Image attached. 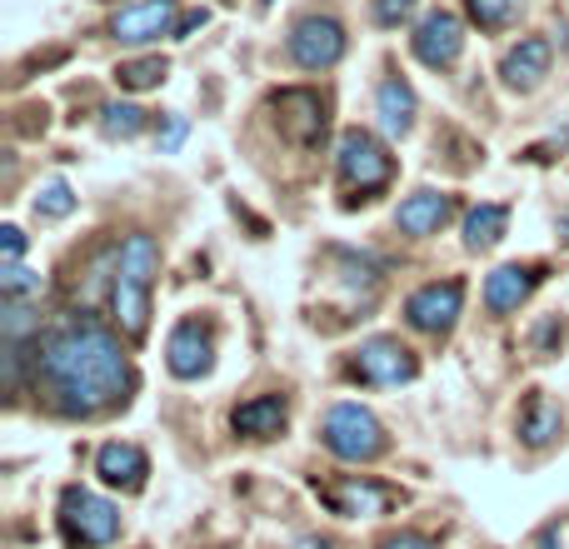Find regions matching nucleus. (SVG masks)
I'll return each instance as SVG.
<instances>
[{"instance_id": "f257e3e1", "label": "nucleus", "mask_w": 569, "mask_h": 549, "mask_svg": "<svg viewBox=\"0 0 569 549\" xmlns=\"http://www.w3.org/2000/svg\"><path fill=\"white\" fill-rule=\"evenodd\" d=\"M40 380H46L56 410L66 415H100L110 405H126L130 385H136V370H130L120 340L106 330V325L86 320H60L56 330L40 340Z\"/></svg>"}, {"instance_id": "f03ea898", "label": "nucleus", "mask_w": 569, "mask_h": 549, "mask_svg": "<svg viewBox=\"0 0 569 549\" xmlns=\"http://www.w3.org/2000/svg\"><path fill=\"white\" fill-rule=\"evenodd\" d=\"M156 240L130 236L116 256V274H110V310L126 335H146L150 325V280H156Z\"/></svg>"}, {"instance_id": "7ed1b4c3", "label": "nucleus", "mask_w": 569, "mask_h": 549, "mask_svg": "<svg viewBox=\"0 0 569 549\" xmlns=\"http://www.w3.org/2000/svg\"><path fill=\"white\" fill-rule=\"evenodd\" d=\"M385 425L375 420L365 405H335L325 415V450L340 455L350 465H365V460H380L385 455Z\"/></svg>"}, {"instance_id": "20e7f679", "label": "nucleus", "mask_w": 569, "mask_h": 549, "mask_svg": "<svg viewBox=\"0 0 569 549\" xmlns=\"http://www.w3.org/2000/svg\"><path fill=\"white\" fill-rule=\"evenodd\" d=\"M60 530H66V540L76 549H100L120 535V510L110 500H100V495L70 485L60 495Z\"/></svg>"}, {"instance_id": "39448f33", "label": "nucleus", "mask_w": 569, "mask_h": 549, "mask_svg": "<svg viewBox=\"0 0 569 549\" xmlns=\"http://www.w3.org/2000/svg\"><path fill=\"white\" fill-rule=\"evenodd\" d=\"M340 180L350 190H360V196H370V190H380L385 180H390L395 160L385 156V146L370 136V130H345L340 136Z\"/></svg>"}, {"instance_id": "423d86ee", "label": "nucleus", "mask_w": 569, "mask_h": 549, "mask_svg": "<svg viewBox=\"0 0 569 549\" xmlns=\"http://www.w3.org/2000/svg\"><path fill=\"white\" fill-rule=\"evenodd\" d=\"M345 56V26L330 16H305L290 30V60L305 70H330Z\"/></svg>"}, {"instance_id": "0eeeda50", "label": "nucleus", "mask_w": 569, "mask_h": 549, "mask_svg": "<svg viewBox=\"0 0 569 549\" xmlns=\"http://www.w3.org/2000/svg\"><path fill=\"white\" fill-rule=\"evenodd\" d=\"M460 310H465V285L460 280H445V285L435 280V285H425V290H415L410 305H405L410 325L425 330V335H445L455 320H460Z\"/></svg>"}, {"instance_id": "6e6552de", "label": "nucleus", "mask_w": 569, "mask_h": 549, "mask_svg": "<svg viewBox=\"0 0 569 549\" xmlns=\"http://www.w3.org/2000/svg\"><path fill=\"white\" fill-rule=\"evenodd\" d=\"M355 370L370 385H410L420 365H415V355L400 340H365L355 350Z\"/></svg>"}, {"instance_id": "1a4fd4ad", "label": "nucleus", "mask_w": 569, "mask_h": 549, "mask_svg": "<svg viewBox=\"0 0 569 549\" xmlns=\"http://www.w3.org/2000/svg\"><path fill=\"white\" fill-rule=\"evenodd\" d=\"M166 355H170V375L176 380H200L216 365V335H210V325L186 320V325H176Z\"/></svg>"}, {"instance_id": "9d476101", "label": "nucleus", "mask_w": 569, "mask_h": 549, "mask_svg": "<svg viewBox=\"0 0 569 549\" xmlns=\"http://www.w3.org/2000/svg\"><path fill=\"white\" fill-rule=\"evenodd\" d=\"M460 50H465V26L450 10H430V16L420 20V30H415V56L430 70H445L460 60Z\"/></svg>"}, {"instance_id": "9b49d317", "label": "nucleus", "mask_w": 569, "mask_h": 549, "mask_svg": "<svg viewBox=\"0 0 569 549\" xmlns=\"http://www.w3.org/2000/svg\"><path fill=\"white\" fill-rule=\"evenodd\" d=\"M110 30H116V40H126V46H140V40L180 30V10H176V0H140V6L116 10Z\"/></svg>"}, {"instance_id": "f8f14e48", "label": "nucleus", "mask_w": 569, "mask_h": 549, "mask_svg": "<svg viewBox=\"0 0 569 549\" xmlns=\"http://www.w3.org/2000/svg\"><path fill=\"white\" fill-rule=\"evenodd\" d=\"M276 110H280V130L295 140V146H310V140L325 130V100L315 96V90H280Z\"/></svg>"}, {"instance_id": "ddd939ff", "label": "nucleus", "mask_w": 569, "mask_h": 549, "mask_svg": "<svg viewBox=\"0 0 569 549\" xmlns=\"http://www.w3.org/2000/svg\"><path fill=\"white\" fill-rule=\"evenodd\" d=\"M96 470H100V480H106L110 490L136 495L140 485H146V475H150V460H146V450H140V445H120V440H110V445H100Z\"/></svg>"}, {"instance_id": "4468645a", "label": "nucleus", "mask_w": 569, "mask_h": 549, "mask_svg": "<svg viewBox=\"0 0 569 549\" xmlns=\"http://www.w3.org/2000/svg\"><path fill=\"white\" fill-rule=\"evenodd\" d=\"M550 40L545 36H530V40H520V46L505 56V66H500V76H505V86L510 90H535L545 76H550Z\"/></svg>"}, {"instance_id": "2eb2a0df", "label": "nucleus", "mask_w": 569, "mask_h": 549, "mask_svg": "<svg viewBox=\"0 0 569 549\" xmlns=\"http://www.w3.org/2000/svg\"><path fill=\"white\" fill-rule=\"evenodd\" d=\"M535 285H540V270L535 266H500L490 280H485V305H490L495 315H510L530 300Z\"/></svg>"}, {"instance_id": "dca6fc26", "label": "nucleus", "mask_w": 569, "mask_h": 549, "mask_svg": "<svg viewBox=\"0 0 569 549\" xmlns=\"http://www.w3.org/2000/svg\"><path fill=\"white\" fill-rule=\"evenodd\" d=\"M325 505H330L335 515H350V520H360V515H380L385 505H390V490H380V485L350 475V480H335L330 490H325Z\"/></svg>"}, {"instance_id": "f3484780", "label": "nucleus", "mask_w": 569, "mask_h": 549, "mask_svg": "<svg viewBox=\"0 0 569 549\" xmlns=\"http://www.w3.org/2000/svg\"><path fill=\"white\" fill-rule=\"evenodd\" d=\"M450 220V196H435V190H420V196H410L400 206V216H395V226L405 230V236H435V230Z\"/></svg>"}, {"instance_id": "a211bd4d", "label": "nucleus", "mask_w": 569, "mask_h": 549, "mask_svg": "<svg viewBox=\"0 0 569 549\" xmlns=\"http://www.w3.org/2000/svg\"><path fill=\"white\" fill-rule=\"evenodd\" d=\"M230 425H236L240 435H250V440H270V435L284 430V400L280 395H260V400L240 405V410L230 415Z\"/></svg>"}, {"instance_id": "6ab92c4d", "label": "nucleus", "mask_w": 569, "mask_h": 549, "mask_svg": "<svg viewBox=\"0 0 569 549\" xmlns=\"http://www.w3.org/2000/svg\"><path fill=\"white\" fill-rule=\"evenodd\" d=\"M375 106H380V126L390 130V136H410V126H415V90L405 86L400 76L385 80L380 96H375Z\"/></svg>"}, {"instance_id": "aec40b11", "label": "nucleus", "mask_w": 569, "mask_h": 549, "mask_svg": "<svg viewBox=\"0 0 569 549\" xmlns=\"http://www.w3.org/2000/svg\"><path fill=\"white\" fill-rule=\"evenodd\" d=\"M505 230H510V210L505 206H475L470 216H465V246L490 250V246H500Z\"/></svg>"}, {"instance_id": "412c9836", "label": "nucleus", "mask_w": 569, "mask_h": 549, "mask_svg": "<svg viewBox=\"0 0 569 549\" xmlns=\"http://www.w3.org/2000/svg\"><path fill=\"white\" fill-rule=\"evenodd\" d=\"M520 435L525 445H550L555 435H560V405L545 400V395H530V405H525V420H520Z\"/></svg>"}, {"instance_id": "4be33fe9", "label": "nucleus", "mask_w": 569, "mask_h": 549, "mask_svg": "<svg viewBox=\"0 0 569 549\" xmlns=\"http://www.w3.org/2000/svg\"><path fill=\"white\" fill-rule=\"evenodd\" d=\"M166 70L170 66L160 56H146V60H126V66L116 70V80H120V90H150L166 80Z\"/></svg>"}, {"instance_id": "5701e85b", "label": "nucleus", "mask_w": 569, "mask_h": 549, "mask_svg": "<svg viewBox=\"0 0 569 549\" xmlns=\"http://www.w3.org/2000/svg\"><path fill=\"white\" fill-rule=\"evenodd\" d=\"M100 130H106L110 140H130L146 130V110L140 106H106L100 110Z\"/></svg>"}, {"instance_id": "b1692460", "label": "nucleus", "mask_w": 569, "mask_h": 549, "mask_svg": "<svg viewBox=\"0 0 569 549\" xmlns=\"http://www.w3.org/2000/svg\"><path fill=\"white\" fill-rule=\"evenodd\" d=\"M70 210H76V196H70L66 180H46V186H40V196H36V216L60 220V216H70Z\"/></svg>"}, {"instance_id": "393cba45", "label": "nucleus", "mask_w": 569, "mask_h": 549, "mask_svg": "<svg viewBox=\"0 0 569 549\" xmlns=\"http://www.w3.org/2000/svg\"><path fill=\"white\" fill-rule=\"evenodd\" d=\"M0 290H6V300H26V295H40L46 285H40V274H30L26 266H6L0 270Z\"/></svg>"}, {"instance_id": "a878e982", "label": "nucleus", "mask_w": 569, "mask_h": 549, "mask_svg": "<svg viewBox=\"0 0 569 549\" xmlns=\"http://www.w3.org/2000/svg\"><path fill=\"white\" fill-rule=\"evenodd\" d=\"M465 6H470V16L480 20V26L495 30V26H505V20H510L515 10L525 6V0H465Z\"/></svg>"}, {"instance_id": "bb28decb", "label": "nucleus", "mask_w": 569, "mask_h": 549, "mask_svg": "<svg viewBox=\"0 0 569 549\" xmlns=\"http://www.w3.org/2000/svg\"><path fill=\"white\" fill-rule=\"evenodd\" d=\"M410 10H415V0H375V20L380 26H400Z\"/></svg>"}, {"instance_id": "cd10ccee", "label": "nucleus", "mask_w": 569, "mask_h": 549, "mask_svg": "<svg viewBox=\"0 0 569 549\" xmlns=\"http://www.w3.org/2000/svg\"><path fill=\"white\" fill-rule=\"evenodd\" d=\"M0 236H6V266H20V256H26V236H20L16 226H6Z\"/></svg>"}, {"instance_id": "c85d7f7f", "label": "nucleus", "mask_w": 569, "mask_h": 549, "mask_svg": "<svg viewBox=\"0 0 569 549\" xmlns=\"http://www.w3.org/2000/svg\"><path fill=\"white\" fill-rule=\"evenodd\" d=\"M186 130H190V126L176 116V120H170V126H166V136H160V150H166V156H170V150H176L180 140H186Z\"/></svg>"}, {"instance_id": "c756f323", "label": "nucleus", "mask_w": 569, "mask_h": 549, "mask_svg": "<svg viewBox=\"0 0 569 549\" xmlns=\"http://www.w3.org/2000/svg\"><path fill=\"white\" fill-rule=\"evenodd\" d=\"M385 549H435V545L425 540V535H395V540L385 545Z\"/></svg>"}, {"instance_id": "7c9ffc66", "label": "nucleus", "mask_w": 569, "mask_h": 549, "mask_svg": "<svg viewBox=\"0 0 569 549\" xmlns=\"http://www.w3.org/2000/svg\"><path fill=\"white\" fill-rule=\"evenodd\" d=\"M300 549H330V545H325V540H320V545H315V540H305Z\"/></svg>"}, {"instance_id": "2f4dec72", "label": "nucleus", "mask_w": 569, "mask_h": 549, "mask_svg": "<svg viewBox=\"0 0 569 549\" xmlns=\"http://www.w3.org/2000/svg\"><path fill=\"white\" fill-rule=\"evenodd\" d=\"M266 6H270V0H266Z\"/></svg>"}]
</instances>
